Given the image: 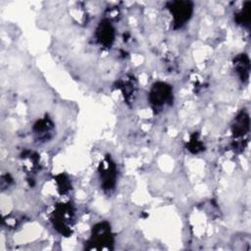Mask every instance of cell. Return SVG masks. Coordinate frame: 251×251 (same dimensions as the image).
Instances as JSON below:
<instances>
[{
  "label": "cell",
  "mask_w": 251,
  "mask_h": 251,
  "mask_svg": "<svg viewBox=\"0 0 251 251\" xmlns=\"http://www.w3.org/2000/svg\"><path fill=\"white\" fill-rule=\"evenodd\" d=\"M85 248L89 250H111L113 249L114 237L111 226L107 222H100L93 226Z\"/></svg>",
  "instance_id": "cell-1"
},
{
  "label": "cell",
  "mask_w": 251,
  "mask_h": 251,
  "mask_svg": "<svg viewBox=\"0 0 251 251\" xmlns=\"http://www.w3.org/2000/svg\"><path fill=\"white\" fill-rule=\"evenodd\" d=\"M167 8L173 16V26L175 29L182 27L193 14V3L188 0L168 2Z\"/></svg>",
  "instance_id": "cell-2"
},
{
  "label": "cell",
  "mask_w": 251,
  "mask_h": 251,
  "mask_svg": "<svg viewBox=\"0 0 251 251\" xmlns=\"http://www.w3.org/2000/svg\"><path fill=\"white\" fill-rule=\"evenodd\" d=\"M73 209L70 204H60L56 207L53 216L52 222L54 227L62 234L68 236L72 232L73 226Z\"/></svg>",
  "instance_id": "cell-3"
},
{
  "label": "cell",
  "mask_w": 251,
  "mask_h": 251,
  "mask_svg": "<svg viewBox=\"0 0 251 251\" xmlns=\"http://www.w3.org/2000/svg\"><path fill=\"white\" fill-rule=\"evenodd\" d=\"M148 99L153 107L161 108L165 104L172 101L173 88L167 82L157 81L151 86Z\"/></svg>",
  "instance_id": "cell-4"
},
{
  "label": "cell",
  "mask_w": 251,
  "mask_h": 251,
  "mask_svg": "<svg viewBox=\"0 0 251 251\" xmlns=\"http://www.w3.org/2000/svg\"><path fill=\"white\" fill-rule=\"evenodd\" d=\"M98 171L102 188L105 191L113 190L116 185L117 167L109 156L105 157V159L100 163Z\"/></svg>",
  "instance_id": "cell-5"
},
{
  "label": "cell",
  "mask_w": 251,
  "mask_h": 251,
  "mask_svg": "<svg viewBox=\"0 0 251 251\" xmlns=\"http://www.w3.org/2000/svg\"><path fill=\"white\" fill-rule=\"evenodd\" d=\"M95 35L102 46L109 48L115 40V28L108 20H102L96 27Z\"/></svg>",
  "instance_id": "cell-6"
},
{
  "label": "cell",
  "mask_w": 251,
  "mask_h": 251,
  "mask_svg": "<svg viewBox=\"0 0 251 251\" xmlns=\"http://www.w3.org/2000/svg\"><path fill=\"white\" fill-rule=\"evenodd\" d=\"M250 119L246 112L241 111L233 120L231 125V132L233 137L238 138L244 136L249 131Z\"/></svg>",
  "instance_id": "cell-7"
},
{
  "label": "cell",
  "mask_w": 251,
  "mask_h": 251,
  "mask_svg": "<svg viewBox=\"0 0 251 251\" xmlns=\"http://www.w3.org/2000/svg\"><path fill=\"white\" fill-rule=\"evenodd\" d=\"M233 68L238 75L239 78L245 82L249 78L250 74V60L249 57L242 53L237 55L233 60Z\"/></svg>",
  "instance_id": "cell-8"
},
{
  "label": "cell",
  "mask_w": 251,
  "mask_h": 251,
  "mask_svg": "<svg viewBox=\"0 0 251 251\" xmlns=\"http://www.w3.org/2000/svg\"><path fill=\"white\" fill-rule=\"evenodd\" d=\"M251 19V2L246 1L242 7V9L235 15L234 20L238 25H249Z\"/></svg>",
  "instance_id": "cell-9"
},
{
  "label": "cell",
  "mask_w": 251,
  "mask_h": 251,
  "mask_svg": "<svg viewBox=\"0 0 251 251\" xmlns=\"http://www.w3.org/2000/svg\"><path fill=\"white\" fill-rule=\"evenodd\" d=\"M52 128H53V124L48 118L38 120L33 126V130L38 135L39 134L44 135L45 133L48 134Z\"/></svg>",
  "instance_id": "cell-10"
},
{
  "label": "cell",
  "mask_w": 251,
  "mask_h": 251,
  "mask_svg": "<svg viewBox=\"0 0 251 251\" xmlns=\"http://www.w3.org/2000/svg\"><path fill=\"white\" fill-rule=\"evenodd\" d=\"M187 148H188V150L190 151V152H192V153H198V152H200V151H202L203 150V144H202V142L198 139V136H197V134L196 133H194L193 135H191V137H190V140H189V142H188V144H187Z\"/></svg>",
  "instance_id": "cell-11"
},
{
  "label": "cell",
  "mask_w": 251,
  "mask_h": 251,
  "mask_svg": "<svg viewBox=\"0 0 251 251\" xmlns=\"http://www.w3.org/2000/svg\"><path fill=\"white\" fill-rule=\"evenodd\" d=\"M56 179H57L58 186H59V189L61 190V192H66L70 189V182L65 175H59L56 177Z\"/></svg>",
  "instance_id": "cell-12"
}]
</instances>
